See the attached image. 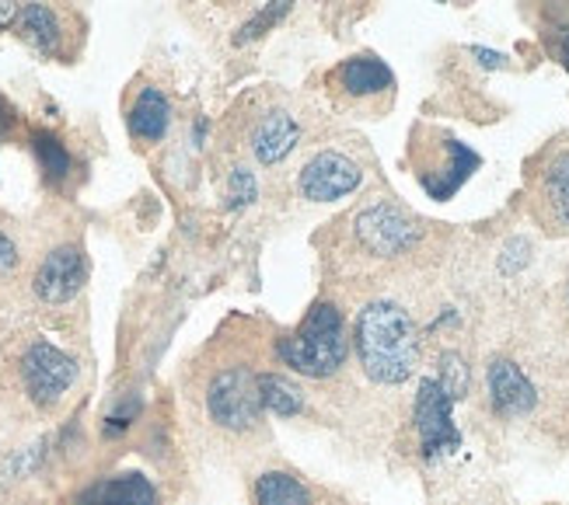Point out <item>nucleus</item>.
I'll return each mask as SVG.
<instances>
[{
    "instance_id": "nucleus-1",
    "label": "nucleus",
    "mask_w": 569,
    "mask_h": 505,
    "mask_svg": "<svg viewBox=\"0 0 569 505\" xmlns=\"http://www.w3.org/2000/svg\"><path fill=\"white\" fill-rule=\"evenodd\" d=\"M357 356L370 381L402 384L419 363V332L399 303H367L357 321Z\"/></svg>"
},
{
    "instance_id": "nucleus-2",
    "label": "nucleus",
    "mask_w": 569,
    "mask_h": 505,
    "mask_svg": "<svg viewBox=\"0 0 569 505\" xmlns=\"http://www.w3.org/2000/svg\"><path fill=\"white\" fill-rule=\"evenodd\" d=\"M277 352H280V360L297 373L315 376V381L332 376L342 366L346 352H350V339H346V324H342L339 311L332 303H315L305 324L297 327L293 335L280 339Z\"/></svg>"
},
{
    "instance_id": "nucleus-3",
    "label": "nucleus",
    "mask_w": 569,
    "mask_h": 505,
    "mask_svg": "<svg viewBox=\"0 0 569 505\" xmlns=\"http://www.w3.org/2000/svg\"><path fill=\"white\" fill-rule=\"evenodd\" d=\"M207 408L210 418L224 428H249L259 422L262 412V394H259V376L244 366L220 370L210 391H207Z\"/></svg>"
},
{
    "instance_id": "nucleus-4",
    "label": "nucleus",
    "mask_w": 569,
    "mask_h": 505,
    "mask_svg": "<svg viewBox=\"0 0 569 505\" xmlns=\"http://www.w3.org/2000/svg\"><path fill=\"white\" fill-rule=\"evenodd\" d=\"M21 376H24V387H29V394L39 404H53L70 391L73 376H78V363L57 345L36 342L21 360Z\"/></svg>"
},
{
    "instance_id": "nucleus-5",
    "label": "nucleus",
    "mask_w": 569,
    "mask_h": 505,
    "mask_svg": "<svg viewBox=\"0 0 569 505\" xmlns=\"http://www.w3.org/2000/svg\"><path fill=\"white\" fill-rule=\"evenodd\" d=\"M451 394L440 387V381H423L416 397V428L423 440L427 457H437L443 450L458 446V428L451 422Z\"/></svg>"
},
{
    "instance_id": "nucleus-6",
    "label": "nucleus",
    "mask_w": 569,
    "mask_h": 505,
    "mask_svg": "<svg viewBox=\"0 0 569 505\" xmlns=\"http://www.w3.org/2000/svg\"><path fill=\"white\" fill-rule=\"evenodd\" d=\"M88 280V262L81 255V248L63 244L57 251H49L46 262L36 272V293L46 303H67L78 296V290Z\"/></svg>"
},
{
    "instance_id": "nucleus-7",
    "label": "nucleus",
    "mask_w": 569,
    "mask_h": 505,
    "mask_svg": "<svg viewBox=\"0 0 569 505\" xmlns=\"http://www.w3.org/2000/svg\"><path fill=\"white\" fill-rule=\"evenodd\" d=\"M360 179L363 174L350 158L336 154V150H326V154L308 161V168L301 171V192L311 202H329V199L350 195L360 185Z\"/></svg>"
},
{
    "instance_id": "nucleus-8",
    "label": "nucleus",
    "mask_w": 569,
    "mask_h": 505,
    "mask_svg": "<svg viewBox=\"0 0 569 505\" xmlns=\"http://www.w3.org/2000/svg\"><path fill=\"white\" fill-rule=\"evenodd\" d=\"M357 238L375 255H399L416 241V226L391 206H370L357 216Z\"/></svg>"
},
{
    "instance_id": "nucleus-9",
    "label": "nucleus",
    "mask_w": 569,
    "mask_h": 505,
    "mask_svg": "<svg viewBox=\"0 0 569 505\" xmlns=\"http://www.w3.org/2000/svg\"><path fill=\"white\" fill-rule=\"evenodd\" d=\"M489 381V397L497 404L500 415H528L535 408V387L521 373V366H513L510 360H497L486 373Z\"/></svg>"
},
{
    "instance_id": "nucleus-10",
    "label": "nucleus",
    "mask_w": 569,
    "mask_h": 505,
    "mask_svg": "<svg viewBox=\"0 0 569 505\" xmlns=\"http://www.w3.org/2000/svg\"><path fill=\"white\" fill-rule=\"evenodd\" d=\"M73 505H158V492L143 474H119L78 495Z\"/></svg>"
},
{
    "instance_id": "nucleus-11",
    "label": "nucleus",
    "mask_w": 569,
    "mask_h": 505,
    "mask_svg": "<svg viewBox=\"0 0 569 505\" xmlns=\"http://www.w3.org/2000/svg\"><path fill=\"white\" fill-rule=\"evenodd\" d=\"M301 140V130H297V122L287 115V112H269L262 115V122L256 125L252 133V150L262 164H280L290 150Z\"/></svg>"
},
{
    "instance_id": "nucleus-12",
    "label": "nucleus",
    "mask_w": 569,
    "mask_h": 505,
    "mask_svg": "<svg viewBox=\"0 0 569 505\" xmlns=\"http://www.w3.org/2000/svg\"><path fill=\"white\" fill-rule=\"evenodd\" d=\"M130 122V133L137 140H161L164 130H168V122H171V105H168V98L158 91V88H143L133 101V109L127 115Z\"/></svg>"
},
{
    "instance_id": "nucleus-13",
    "label": "nucleus",
    "mask_w": 569,
    "mask_h": 505,
    "mask_svg": "<svg viewBox=\"0 0 569 505\" xmlns=\"http://www.w3.org/2000/svg\"><path fill=\"white\" fill-rule=\"evenodd\" d=\"M18 32L42 57H53L60 49V21L46 4H24L18 14Z\"/></svg>"
},
{
    "instance_id": "nucleus-14",
    "label": "nucleus",
    "mask_w": 569,
    "mask_h": 505,
    "mask_svg": "<svg viewBox=\"0 0 569 505\" xmlns=\"http://www.w3.org/2000/svg\"><path fill=\"white\" fill-rule=\"evenodd\" d=\"M336 81L350 91L353 98H363V94H378L385 88H391V73L381 60L375 57H357V60H346L339 70H336Z\"/></svg>"
},
{
    "instance_id": "nucleus-15",
    "label": "nucleus",
    "mask_w": 569,
    "mask_h": 505,
    "mask_svg": "<svg viewBox=\"0 0 569 505\" xmlns=\"http://www.w3.org/2000/svg\"><path fill=\"white\" fill-rule=\"evenodd\" d=\"M256 502L259 505H311V495L297 477L273 471V474H262L256 482Z\"/></svg>"
},
{
    "instance_id": "nucleus-16",
    "label": "nucleus",
    "mask_w": 569,
    "mask_h": 505,
    "mask_svg": "<svg viewBox=\"0 0 569 505\" xmlns=\"http://www.w3.org/2000/svg\"><path fill=\"white\" fill-rule=\"evenodd\" d=\"M259 394H262V408H269L273 415H297L301 412V391L293 384H287L283 376L273 373H262L259 376Z\"/></svg>"
},
{
    "instance_id": "nucleus-17",
    "label": "nucleus",
    "mask_w": 569,
    "mask_h": 505,
    "mask_svg": "<svg viewBox=\"0 0 569 505\" xmlns=\"http://www.w3.org/2000/svg\"><path fill=\"white\" fill-rule=\"evenodd\" d=\"M546 199L552 213L569 226V154H559L552 158V164L546 168Z\"/></svg>"
},
{
    "instance_id": "nucleus-18",
    "label": "nucleus",
    "mask_w": 569,
    "mask_h": 505,
    "mask_svg": "<svg viewBox=\"0 0 569 505\" xmlns=\"http://www.w3.org/2000/svg\"><path fill=\"white\" fill-rule=\"evenodd\" d=\"M36 154H39V161H42L49 179H63V174L70 171V154H67V147L57 137L39 133L36 137Z\"/></svg>"
},
{
    "instance_id": "nucleus-19",
    "label": "nucleus",
    "mask_w": 569,
    "mask_h": 505,
    "mask_svg": "<svg viewBox=\"0 0 569 505\" xmlns=\"http://www.w3.org/2000/svg\"><path fill=\"white\" fill-rule=\"evenodd\" d=\"M440 387L448 391L451 397H461L465 394V387H468V370H465V363L458 360V356H443L440 360Z\"/></svg>"
},
{
    "instance_id": "nucleus-20",
    "label": "nucleus",
    "mask_w": 569,
    "mask_h": 505,
    "mask_svg": "<svg viewBox=\"0 0 569 505\" xmlns=\"http://www.w3.org/2000/svg\"><path fill=\"white\" fill-rule=\"evenodd\" d=\"M283 14H287V4H273V8L259 11L249 24H244V32L238 36V42H249V39L262 36V29H273V21H277V18H283Z\"/></svg>"
},
{
    "instance_id": "nucleus-21",
    "label": "nucleus",
    "mask_w": 569,
    "mask_h": 505,
    "mask_svg": "<svg viewBox=\"0 0 569 505\" xmlns=\"http://www.w3.org/2000/svg\"><path fill=\"white\" fill-rule=\"evenodd\" d=\"M256 199V179L244 168L231 174V206H244V202Z\"/></svg>"
},
{
    "instance_id": "nucleus-22",
    "label": "nucleus",
    "mask_w": 569,
    "mask_h": 505,
    "mask_svg": "<svg viewBox=\"0 0 569 505\" xmlns=\"http://www.w3.org/2000/svg\"><path fill=\"white\" fill-rule=\"evenodd\" d=\"M18 262V251L8 234H0V269H11Z\"/></svg>"
},
{
    "instance_id": "nucleus-23",
    "label": "nucleus",
    "mask_w": 569,
    "mask_h": 505,
    "mask_svg": "<svg viewBox=\"0 0 569 505\" xmlns=\"http://www.w3.org/2000/svg\"><path fill=\"white\" fill-rule=\"evenodd\" d=\"M21 8L18 4H8V0H0V29H8L11 21H18Z\"/></svg>"
},
{
    "instance_id": "nucleus-24",
    "label": "nucleus",
    "mask_w": 569,
    "mask_h": 505,
    "mask_svg": "<svg viewBox=\"0 0 569 505\" xmlns=\"http://www.w3.org/2000/svg\"><path fill=\"white\" fill-rule=\"evenodd\" d=\"M476 57H482L486 67H497V63L503 60V57H497V53H486V49H476Z\"/></svg>"
},
{
    "instance_id": "nucleus-25",
    "label": "nucleus",
    "mask_w": 569,
    "mask_h": 505,
    "mask_svg": "<svg viewBox=\"0 0 569 505\" xmlns=\"http://www.w3.org/2000/svg\"><path fill=\"white\" fill-rule=\"evenodd\" d=\"M562 60L569 63V32H566V39H562Z\"/></svg>"
},
{
    "instance_id": "nucleus-26",
    "label": "nucleus",
    "mask_w": 569,
    "mask_h": 505,
    "mask_svg": "<svg viewBox=\"0 0 569 505\" xmlns=\"http://www.w3.org/2000/svg\"><path fill=\"white\" fill-rule=\"evenodd\" d=\"M4 125H8V112H4V105H0V133H4Z\"/></svg>"
}]
</instances>
